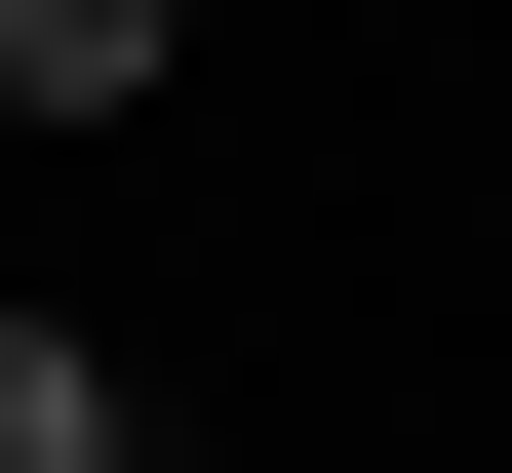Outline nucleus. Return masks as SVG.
I'll return each instance as SVG.
<instances>
[{"label": "nucleus", "instance_id": "1", "mask_svg": "<svg viewBox=\"0 0 512 473\" xmlns=\"http://www.w3.org/2000/svg\"><path fill=\"white\" fill-rule=\"evenodd\" d=\"M0 473H158V434H119V355H79V316H0Z\"/></svg>", "mask_w": 512, "mask_h": 473}, {"label": "nucleus", "instance_id": "2", "mask_svg": "<svg viewBox=\"0 0 512 473\" xmlns=\"http://www.w3.org/2000/svg\"><path fill=\"white\" fill-rule=\"evenodd\" d=\"M158 79V0H0V119H119Z\"/></svg>", "mask_w": 512, "mask_h": 473}]
</instances>
